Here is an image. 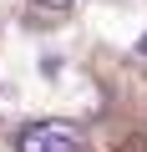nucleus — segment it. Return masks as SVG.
<instances>
[{"label":"nucleus","instance_id":"1","mask_svg":"<svg viewBox=\"0 0 147 152\" xmlns=\"http://www.w3.org/2000/svg\"><path fill=\"white\" fill-rule=\"evenodd\" d=\"M20 152H86V137L71 122H31L20 132Z\"/></svg>","mask_w":147,"mask_h":152},{"label":"nucleus","instance_id":"4","mask_svg":"<svg viewBox=\"0 0 147 152\" xmlns=\"http://www.w3.org/2000/svg\"><path fill=\"white\" fill-rule=\"evenodd\" d=\"M137 51H142V56H147V41H142V46H137Z\"/></svg>","mask_w":147,"mask_h":152},{"label":"nucleus","instance_id":"2","mask_svg":"<svg viewBox=\"0 0 147 152\" xmlns=\"http://www.w3.org/2000/svg\"><path fill=\"white\" fill-rule=\"evenodd\" d=\"M41 76H61V56H41Z\"/></svg>","mask_w":147,"mask_h":152},{"label":"nucleus","instance_id":"3","mask_svg":"<svg viewBox=\"0 0 147 152\" xmlns=\"http://www.w3.org/2000/svg\"><path fill=\"white\" fill-rule=\"evenodd\" d=\"M36 5H46V10H66L71 0H36Z\"/></svg>","mask_w":147,"mask_h":152}]
</instances>
